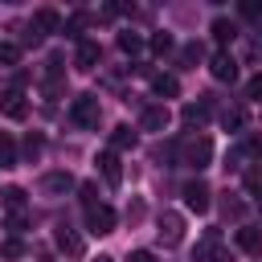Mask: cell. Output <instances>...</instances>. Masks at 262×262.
<instances>
[{"instance_id":"cell-28","label":"cell","mask_w":262,"mask_h":262,"mask_svg":"<svg viewBox=\"0 0 262 262\" xmlns=\"http://www.w3.org/2000/svg\"><path fill=\"white\" fill-rule=\"evenodd\" d=\"M0 254H4V258H20V254H25V246H20L16 237H8V242L0 246Z\"/></svg>"},{"instance_id":"cell-11","label":"cell","mask_w":262,"mask_h":262,"mask_svg":"<svg viewBox=\"0 0 262 262\" xmlns=\"http://www.w3.org/2000/svg\"><path fill=\"white\" fill-rule=\"evenodd\" d=\"M192 262H233V258H229V250H221V246H217V233H209V237L196 246Z\"/></svg>"},{"instance_id":"cell-9","label":"cell","mask_w":262,"mask_h":262,"mask_svg":"<svg viewBox=\"0 0 262 262\" xmlns=\"http://www.w3.org/2000/svg\"><path fill=\"white\" fill-rule=\"evenodd\" d=\"M168 119H172V115H168V106H160V102H147V106L139 111V127H143V131H164Z\"/></svg>"},{"instance_id":"cell-22","label":"cell","mask_w":262,"mask_h":262,"mask_svg":"<svg viewBox=\"0 0 262 262\" xmlns=\"http://www.w3.org/2000/svg\"><path fill=\"white\" fill-rule=\"evenodd\" d=\"M213 37H217V45H229V41L237 37V29H233L229 20H213Z\"/></svg>"},{"instance_id":"cell-6","label":"cell","mask_w":262,"mask_h":262,"mask_svg":"<svg viewBox=\"0 0 262 262\" xmlns=\"http://www.w3.org/2000/svg\"><path fill=\"white\" fill-rule=\"evenodd\" d=\"M209 115H213V98L205 94L201 102H188L184 111H180V119H184V127H192V131H201L205 123H209Z\"/></svg>"},{"instance_id":"cell-32","label":"cell","mask_w":262,"mask_h":262,"mask_svg":"<svg viewBox=\"0 0 262 262\" xmlns=\"http://www.w3.org/2000/svg\"><path fill=\"white\" fill-rule=\"evenodd\" d=\"M127 262H160V258H156L151 250H131V258H127Z\"/></svg>"},{"instance_id":"cell-34","label":"cell","mask_w":262,"mask_h":262,"mask_svg":"<svg viewBox=\"0 0 262 262\" xmlns=\"http://www.w3.org/2000/svg\"><path fill=\"white\" fill-rule=\"evenodd\" d=\"M98 262H115V258H98Z\"/></svg>"},{"instance_id":"cell-30","label":"cell","mask_w":262,"mask_h":262,"mask_svg":"<svg viewBox=\"0 0 262 262\" xmlns=\"http://www.w3.org/2000/svg\"><path fill=\"white\" fill-rule=\"evenodd\" d=\"M151 49H156V53H168V49H172V37H168V33H156V37H151Z\"/></svg>"},{"instance_id":"cell-18","label":"cell","mask_w":262,"mask_h":262,"mask_svg":"<svg viewBox=\"0 0 262 262\" xmlns=\"http://www.w3.org/2000/svg\"><path fill=\"white\" fill-rule=\"evenodd\" d=\"M111 147H115V151L135 147V131H131V127H115V131H111Z\"/></svg>"},{"instance_id":"cell-7","label":"cell","mask_w":262,"mask_h":262,"mask_svg":"<svg viewBox=\"0 0 262 262\" xmlns=\"http://www.w3.org/2000/svg\"><path fill=\"white\" fill-rule=\"evenodd\" d=\"M209 196H213V192H209V184H205V180H188V184H184V205H188L192 213H205V209L213 205Z\"/></svg>"},{"instance_id":"cell-15","label":"cell","mask_w":262,"mask_h":262,"mask_svg":"<svg viewBox=\"0 0 262 262\" xmlns=\"http://www.w3.org/2000/svg\"><path fill=\"white\" fill-rule=\"evenodd\" d=\"M237 250L262 254V229H258V225H242V229H237Z\"/></svg>"},{"instance_id":"cell-13","label":"cell","mask_w":262,"mask_h":262,"mask_svg":"<svg viewBox=\"0 0 262 262\" xmlns=\"http://www.w3.org/2000/svg\"><path fill=\"white\" fill-rule=\"evenodd\" d=\"M98 57H102L98 41H78V53H74V66H78V70H94Z\"/></svg>"},{"instance_id":"cell-12","label":"cell","mask_w":262,"mask_h":262,"mask_svg":"<svg viewBox=\"0 0 262 262\" xmlns=\"http://www.w3.org/2000/svg\"><path fill=\"white\" fill-rule=\"evenodd\" d=\"M0 111H4L8 119H25V94H20L16 86L0 90Z\"/></svg>"},{"instance_id":"cell-3","label":"cell","mask_w":262,"mask_h":262,"mask_svg":"<svg viewBox=\"0 0 262 262\" xmlns=\"http://www.w3.org/2000/svg\"><path fill=\"white\" fill-rule=\"evenodd\" d=\"M70 119H74L78 127H98V119H102L98 94H78V98L70 102Z\"/></svg>"},{"instance_id":"cell-10","label":"cell","mask_w":262,"mask_h":262,"mask_svg":"<svg viewBox=\"0 0 262 262\" xmlns=\"http://www.w3.org/2000/svg\"><path fill=\"white\" fill-rule=\"evenodd\" d=\"M209 70H213L217 82H233V78H237V61L229 57V49H217L213 61H209Z\"/></svg>"},{"instance_id":"cell-5","label":"cell","mask_w":262,"mask_h":262,"mask_svg":"<svg viewBox=\"0 0 262 262\" xmlns=\"http://www.w3.org/2000/svg\"><path fill=\"white\" fill-rule=\"evenodd\" d=\"M156 233H160V242L164 246H180V237H184V217L180 213H160V221H156Z\"/></svg>"},{"instance_id":"cell-1","label":"cell","mask_w":262,"mask_h":262,"mask_svg":"<svg viewBox=\"0 0 262 262\" xmlns=\"http://www.w3.org/2000/svg\"><path fill=\"white\" fill-rule=\"evenodd\" d=\"M176 156H180V164L184 168H209V160H213V143H209V135H188V139H180V147H176Z\"/></svg>"},{"instance_id":"cell-14","label":"cell","mask_w":262,"mask_h":262,"mask_svg":"<svg viewBox=\"0 0 262 262\" xmlns=\"http://www.w3.org/2000/svg\"><path fill=\"white\" fill-rule=\"evenodd\" d=\"M41 188H45L49 196H66V192L74 188V176H70V172H45Z\"/></svg>"},{"instance_id":"cell-23","label":"cell","mask_w":262,"mask_h":262,"mask_svg":"<svg viewBox=\"0 0 262 262\" xmlns=\"http://www.w3.org/2000/svg\"><path fill=\"white\" fill-rule=\"evenodd\" d=\"M246 123V115H242V106H229V111H221V127L225 131H237Z\"/></svg>"},{"instance_id":"cell-31","label":"cell","mask_w":262,"mask_h":262,"mask_svg":"<svg viewBox=\"0 0 262 262\" xmlns=\"http://www.w3.org/2000/svg\"><path fill=\"white\" fill-rule=\"evenodd\" d=\"M246 94H250V98H262V74H254V78L246 82Z\"/></svg>"},{"instance_id":"cell-24","label":"cell","mask_w":262,"mask_h":262,"mask_svg":"<svg viewBox=\"0 0 262 262\" xmlns=\"http://www.w3.org/2000/svg\"><path fill=\"white\" fill-rule=\"evenodd\" d=\"M221 213L233 217V221H242V217H246V205H242L237 196H225V201H221Z\"/></svg>"},{"instance_id":"cell-17","label":"cell","mask_w":262,"mask_h":262,"mask_svg":"<svg viewBox=\"0 0 262 262\" xmlns=\"http://www.w3.org/2000/svg\"><path fill=\"white\" fill-rule=\"evenodd\" d=\"M151 94H160V98H176V94H180V82H176L172 74H151Z\"/></svg>"},{"instance_id":"cell-21","label":"cell","mask_w":262,"mask_h":262,"mask_svg":"<svg viewBox=\"0 0 262 262\" xmlns=\"http://www.w3.org/2000/svg\"><path fill=\"white\" fill-rule=\"evenodd\" d=\"M0 168H16V143L8 135H0Z\"/></svg>"},{"instance_id":"cell-26","label":"cell","mask_w":262,"mask_h":262,"mask_svg":"<svg viewBox=\"0 0 262 262\" xmlns=\"http://www.w3.org/2000/svg\"><path fill=\"white\" fill-rule=\"evenodd\" d=\"M41 147H45V143H41V135H37V131H29V135H25V160H37V156H41Z\"/></svg>"},{"instance_id":"cell-27","label":"cell","mask_w":262,"mask_h":262,"mask_svg":"<svg viewBox=\"0 0 262 262\" xmlns=\"http://www.w3.org/2000/svg\"><path fill=\"white\" fill-rule=\"evenodd\" d=\"M237 8H242V16H246V20H258V16H262V4H258V0H242Z\"/></svg>"},{"instance_id":"cell-33","label":"cell","mask_w":262,"mask_h":262,"mask_svg":"<svg viewBox=\"0 0 262 262\" xmlns=\"http://www.w3.org/2000/svg\"><path fill=\"white\" fill-rule=\"evenodd\" d=\"M8 229L20 233V229H25V213H12V217H8Z\"/></svg>"},{"instance_id":"cell-8","label":"cell","mask_w":262,"mask_h":262,"mask_svg":"<svg viewBox=\"0 0 262 262\" xmlns=\"http://www.w3.org/2000/svg\"><path fill=\"white\" fill-rule=\"evenodd\" d=\"M53 242H57V250L70 254V258H82V254H86V242H82L70 225H57V229H53Z\"/></svg>"},{"instance_id":"cell-29","label":"cell","mask_w":262,"mask_h":262,"mask_svg":"<svg viewBox=\"0 0 262 262\" xmlns=\"http://www.w3.org/2000/svg\"><path fill=\"white\" fill-rule=\"evenodd\" d=\"M0 61H4V66H16V61H20V49H16V45H0Z\"/></svg>"},{"instance_id":"cell-16","label":"cell","mask_w":262,"mask_h":262,"mask_svg":"<svg viewBox=\"0 0 262 262\" xmlns=\"http://www.w3.org/2000/svg\"><path fill=\"white\" fill-rule=\"evenodd\" d=\"M98 172H102V180H106V184H119V180H123L119 156H115V151H102V156H98Z\"/></svg>"},{"instance_id":"cell-25","label":"cell","mask_w":262,"mask_h":262,"mask_svg":"<svg viewBox=\"0 0 262 262\" xmlns=\"http://www.w3.org/2000/svg\"><path fill=\"white\" fill-rule=\"evenodd\" d=\"M119 49H123V53H139V49H143L139 33H119Z\"/></svg>"},{"instance_id":"cell-4","label":"cell","mask_w":262,"mask_h":262,"mask_svg":"<svg viewBox=\"0 0 262 262\" xmlns=\"http://www.w3.org/2000/svg\"><path fill=\"white\" fill-rule=\"evenodd\" d=\"M82 209H86V229H90V233L102 237V233L115 229V209H111L106 201H86Z\"/></svg>"},{"instance_id":"cell-2","label":"cell","mask_w":262,"mask_h":262,"mask_svg":"<svg viewBox=\"0 0 262 262\" xmlns=\"http://www.w3.org/2000/svg\"><path fill=\"white\" fill-rule=\"evenodd\" d=\"M61 29V20H57V12L53 8H37L33 12V20H29V29H25V45H41L49 33H57Z\"/></svg>"},{"instance_id":"cell-19","label":"cell","mask_w":262,"mask_h":262,"mask_svg":"<svg viewBox=\"0 0 262 262\" xmlns=\"http://www.w3.org/2000/svg\"><path fill=\"white\" fill-rule=\"evenodd\" d=\"M0 201H4V209H12V213H20V209H25V188H16V184H8V188L0 192Z\"/></svg>"},{"instance_id":"cell-20","label":"cell","mask_w":262,"mask_h":262,"mask_svg":"<svg viewBox=\"0 0 262 262\" xmlns=\"http://www.w3.org/2000/svg\"><path fill=\"white\" fill-rule=\"evenodd\" d=\"M86 20H90L86 12H74V16L66 20V37H74V41H86V37H82V29H86Z\"/></svg>"}]
</instances>
